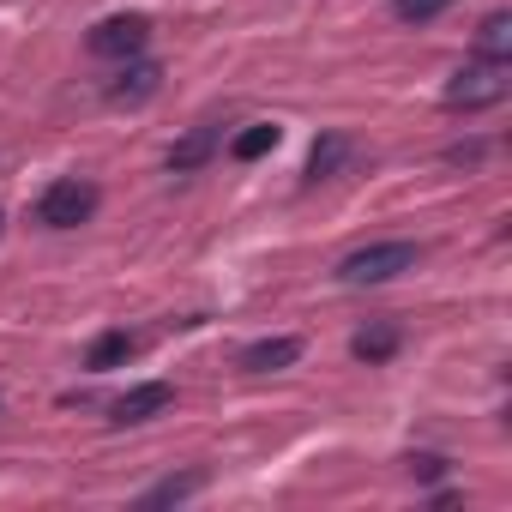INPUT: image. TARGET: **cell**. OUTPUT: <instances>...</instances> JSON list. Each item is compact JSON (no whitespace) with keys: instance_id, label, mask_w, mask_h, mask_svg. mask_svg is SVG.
<instances>
[{"instance_id":"15","label":"cell","mask_w":512,"mask_h":512,"mask_svg":"<svg viewBox=\"0 0 512 512\" xmlns=\"http://www.w3.org/2000/svg\"><path fill=\"white\" fill-rule=\"evenodd\" d=\"M458 0H392V19L398 25H434L440 13H452Z\"/></svg>"},{"instance_id":"8","label":"cell","mask_w":512,"mask_h":512,"mask_svg":"<svg viewBox=\"0 0 512 512\" xmlns=\"http://www.w3.org/2000/svg\"><path fill=\"white\" fill-rule=\"evenodd\" d=\"M217 145H223V133H217L211 121H199V127H187V133L169 145V157H163V163H169V175H199V169L217 157Z\"/></svg>"},{"instance_id":"10","label":"cell","mask_w":512,"mask_h":512,"mask_svg":"<svg viewBox=\"0 0 512 512\" xmlns=\"http://www.w3.org/2000/svg\"><path fill=\"white\" fill-rule=\"evenodd\" d=\"M398 350H404V326H398V320H368V326L350 338V356H356V362H368V368L392 362Z\"/></svg>"},{"instance_id":"14","label":"cell","mask_w":512,"mask_h":512,"mask_svg":"<svg viewBox=\"0 0 512 512\" xmlns=\"http://www.w3.org/2000/svg\"><path fill=\"white\" fill-rule=\"evenodd\" d=\"M205 488V470H187V476H163V482H151L145 494H139V506H181V500H193Z\"/></svg>"},{"instance_id":"9","label":"cell","mask_w":512,"mask_h":512,"mask_svg":"<svg viewBox=\"0 0 512 512\" xmlns=\"http://www.w3.org/2000/svg\"><path fill=\"white\" fill-rule=\"evenodd\" d=\"M350 157H356V145H350L344 133H320V139H314V151H308V169H302V181H308V187H320V181H338V175L350 169Z\"/></svg>"},{"instance_id":"11","label":"cell","mask_w":512,"mask_h":512,"mask_svg":"<svg viewBox=\"0 0 512 512\" xmlns=\"http://www.w3.org/2000/svg\"><path fill=\"white\" fill-rule=\"evenodd\" d=\"M139 356V332H127V326H109V332H97L91 338V350H85V368L91 374H115V368H127Z\"/></svg>"},{"instance_id":"5","label":"cell","mask_w":512,"mask_h":512,"mask_svg":"<svg viewBox=\"0 0 512 512\" xmlns=\"http://www.w3.org/2000/svg\"><path fill=\"white\" fill-rule=\"evenodd\" d=\"M163 410H175V386H169V380H139V386H127V392L109 404V428H145V422H157Z\"/></svg>"},{"instance_id":"7","label":"cell","mask_w":512,"mask_h":512,"mask_svg":"<svg viewBox=\"0 0 512 512\" xmlns=\"http://www.w3.org/2000/svg\"><path fill=\"white\" fill-rule=\"evenodd\" d=\"M296 362H302V338H290V332L253 338V344H241V356H235L241 374H284V368H296Z\"/></svg>"},{"instance_id":"16","label":"cell","mask_w":512,"mask_h":512,"mask_svg":"<svg viewBox=\"0 0 512 512\" xmlns=\"http://www.w3.org/2000/svg\"><path fill=\"white\" fill-rule=\"evenodd\" d=\"M440 157H446V169H482V163H488V139H458V145H446Z\"/></svg>"},{"instance_id":"3","label":"cell","mask_w":512,"mask_h":512,"mask_svg":"<svg viewBox=\"0 0 512 512\" xmlns=\"http://www.w3.org/2000/svg\"><path fill=\"white\" fill-rule=\"evenodd\" d=\"M97 205H103V187L97 181H85V175H61V181H49L43 193H37V205H31V223H43V229H79V223H91L97 217Z\"/></svg>"},{"instance_id":"6","label":"cell","mask_w":512,"mask_h":512,"mask_svg":"<svg viewBox=\"0 0 512 512\" xmlns=\"http://www.w3.org/2000/svg\"><path fill=\"white\" fill-rule=\"evenodd\" d=\"M157 91H163V67L145 61V55L115 61V79H103V97H109L115 109H139V103H151Z\"/></svg>"},{"instance_id":"1","label":"cell","mask_w":512,"mask_h":512,"mask_svg":"<svg viewBox=\"0 0 512 512\" xmlns=\"http://www.w3.org/2000/svg\"><path fill=\"white\" fill-rule=\"evenodd\" d=\"M416 266H422V241H368V247L338 260V284L344 290H380V284H392Z\"/></svg>"},{"instance_id":"17","label":"cell","mask_w":512,"mask_h":512,"mask_svg":"<svg viewBox=\"0 0 512 512\" xmlns=\"http://www.w3.org/2000/svg\"><path fill=\"white\" fill-rule=\"evenodd\" d=\"M404 470H410L416 482H440V476L452 470V458H440V452H410V458H404Z\"/></svg>"},{"instance_id":"13","label":"cell","mask_w":512,"mask_h":512,"mask_svg":"<svg viewBox=\"0 0 512 512\" xmlns=\"http://www.w3.org/2000/svg\"><path fill=\"white\" fill-rule=\"evenodd\" d=\"M266 151H278V127H272V121H247V127L229 139V157H235V163H260Z\"/></svg>"},{"instance_id":"12","label":"cell","mask_w":512,"mask_h":512,"mask_svg":"<svg viewBox=\"0 0 512 512\" xmlns=\"http://www.w3.org/2000/svg\"><path fill=\"white\" fill-rule=\"evenodd\" d=\"M476 55H488V61H512V13H506V7H494V13L476 25Z\"/></svg>"},{"instance_id":"4","label":"cell","mask_w":512,"mask_h":512,"mask_svg":"<svg viewBox=\"0 0 512 512\" xmlns=\"http://www.w3.org/2000/svg\"><path fill=\"white\" fill-rule=\"evenodd\" d=\"M85 49H91L97 61H133V55L151 49V19H145V13H115V19L91 25Z\"/></svg>"},{"instance_id":"2","label":"cell","mask_w":512,"mask_h":512,"mask_svg":"<svg viewBox=\"0 0 512 512\" xmlns=\"http://www.w3.org/2000/svg\"><path fill=\"white\" fill-rule=\"evenodd\" d=\"M506 91H512V61H488V55H476V61H464V67L446 79L440 103L458 109V115H476V109L506 103Z\"/></svg>"},{"instance_id":"18","label":"cell","mask_w":512,"mask_h":512,"mask_svg":"<svg viewBox=\"0 0 512 512\" xmlns=\"http://www.w3.org/2000/svg\"><path fill=\"white\" fill-rule=\"evenodd\" d=\"M0 235H7V211H0Z\"/></svg>"}]
</instances>
